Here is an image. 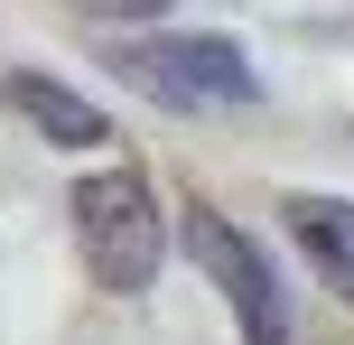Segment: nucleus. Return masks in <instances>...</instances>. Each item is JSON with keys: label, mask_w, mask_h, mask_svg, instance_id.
<instances>
[{"label": "nucleus", "mask_w": 354, "mask_h": 345, "mask_svg": "<svg viewBox=\"0 0 354 345\" xmlns=\"http://www.w3.org/2000/svg\"><path fill=\"white\" fill-rule=\"evenodd\" d=\"M75 243H84V271L93 290H149L168 261V215L159 196H149L140 168H93V178H75Z\"/></svg>", "instance_id": "nucleus-1"}, {"label": "nucleus", "mask_w": 354, "mask_h": 345, "mask_svg": "<svg viewBox=\"0 0 354 345\" xmlns=\"http://www.w3.org/2000/svg\"><path fill=\"white\" fill-rule=\"evenodd\" d=\"M122 84H140L159 112H233L252 103V56L233 37H205V28H177V37H122L103 56Z\"/></svg>", "instance_id": "nucleus-2"}, {"label": "nucleus", "mask_w": 354, "mask_h": 345, "mask_svg": "<svg viewBox=\"0 0 354 345\" xmlns=\"http://www.w3.org/2000/svg\"><path fill=\"white\" fill-rule=\"evenodd\" d=\"M187 252H196V271L224 290V308H233V327H243V345H289V299H280V280H270V252H261L233 215L187 205Z\"/></svg>", "instance_id": "nucleus-3"}, {"label": "nucleus", "mask_w": 354, "mask_h": 345, "mask_svg": "<svg viewBox=\"0 0 354 345\" xmlns=\"http://www.w3.org/2000/svg\"><path fill=\"white\" fill-rule=\"evenodd\" d=\"M0 93H10V112L37 131V140H56V149H103V140H112V122H103V112H93L84 93H66L56 75H37V66H19Z\"/></svg>", "instance_id": "nucleus-4"}, {"label": "nucleus", "mask_w": 354, "mask_h": 345, "mask_svg": "<svg viewBox=\"0 0 354 345\" xmlns=\"http://www.w3.org/2000/svg\"><path fill=\"white\" fill-rule=\"evenodd\" d=\"M280 224H289V243L308 252V271H317L326 290L354 299V205L345 196H289Z\"/></svg>", "instance_id": "nucleus-5"}, {"label": "nucleus", "mask_w": 354, "mask_h": 345, "mask_svg": "<svg viewBox=\"0 0 354 345\" xmlns=\"http://www.w3.org/2000/svg\"><path fill=\"white\" fill-rule=\"evenodd\" d=\"M75 10H84V19H159L168 0H75Z\"/></svg>", "instance_id": "nucleus-6"}]
</instances>
